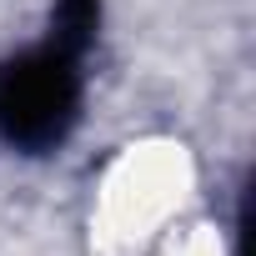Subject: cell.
I'll return each instance as SVG.
<instances>
[{
    "label": "cell",
    "mask_w": 256,
    "mask_h": 256,
    "mask_svg": "<svg viewBox=\"0 0 256 256\" xmlns=\"http://www.w3.org/2000/svg\"><path fill=\"white\" fill-rule=\"evenodd\" d=\"M100 30V0H60L50 36L0 66V141L16 151H56L80 116V60Z\"/></svg>",
    "instance_id": "1"
}]
</instances>
